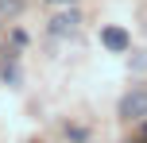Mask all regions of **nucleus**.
Segmentation results:
<instances>
[{
	"mask_svg": "<svg viewBox=\"0 0 147 143\" xmlns=\"http://www.w3.org/2000/svg\"><path fill=\"white\" fill-rule=\"evenodd\" d=\"M51 4H74V0H51Z\"/></svg>",
	"mask_w": 147,
	"mask_h": 143,
	"instance_id": "20e7f679",
	"label": "nucleus"
},
{
	"mask_svg": "<svg viewBox=\"0 0 147 143\" xmlns=\"http://www.w3.org/2000/svg\"><path fill=\"white\" fill-rule=\"evenodd\" d=\"M51 31H54V35H74V31H78V12L54 15V19H51Z\"/></svg>",
	"mask_w": 147,
	"mask_h": 143,
	"instance_id": "7ed1b4c3",
	"label": "nucleus"
},
{
	"mask_svg": "<svg viewBox=\"0 0 147 143\" xmlns=\"http://www.w3.org/2000/svg\"><path fill=\"white\" fill-rule=\"evenodd\" d=\"M120 116L124 120H143L147 116V89H132L120 97Z\"/></svg>",
	"mask_w": 147,
	"mask_h": 143,
	"instance_id": "f257e3e1",
	"label": "nucleus"
},
{
	"mask_svg": "<svg viewBox=\"0 0 147 143\" xmlns=\"http://www.w3.org/2000/svg\"><path fill=\"white\" fill-rule=\"evenodd\" d=\"M101 43L109 46L112 54H124V50H128V31H124V27H105V31H101Z\"/></svg>",
	"mask_w": 147,
	"mask_h": 143,
	"instance_id": "f03ea898",
	"label": "nucleus"
}]
</instances>
